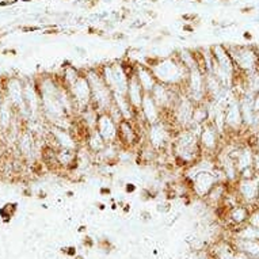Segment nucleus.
I'll return each mask as SVG.
<instances>
[{"instance_id":"obj_1","label":"nucleus","mask_w":259,"mask_h":259,"mask_svg":"<svg viewBox=\"0 0 259 259\" xmlns=\"http://www.w3.org/2000/svg\"><path fill=\"white\" fill-rule=\"evenodd\" d=\"M155 74L156 79L163 84L179 87L184 90V86L188 80V70L179 62L176 56L163 57V58H155L150 62H144Z\"/></svg>"},{"instance_id":"obj_2","label":"nucleus","mask_w":259,"mask_h":259,"mask_svg":"<svg viewBox=\"0 0 259 259\" xmlns=\"http://www.w3.org/2000/svg\"><path fill=\"white\" fill-rule=\"evenodd\" d=\"M84 74L88 79L90 87H91V95H92V106L99 113L108 112L114 102V96L112 90L106 84V82L102 78V74L99 68H87Z\"/></svg>"},{"instance_id":"obj_3","label":"nucleus","mask_w":259,"mask_h":259,"mask_svg":"<svg viewBox=\"0 0 259 259\" xmlns=\"http://www.w3.org/2000/svg\"><path fill=\"white\" fill-rule=\"evenodd\" d=\"M198 140H200V146L202 151V156H214L220 152L222 148V133L218 132V129L212 121H208L200 128V134H198Z\"/></svg>"},{"instance_id":"obj_4","label":"nucleus","mask_w":259,"mask_h":259,"mask_svg":"<svg viewBox=\"0 0 259 259\" xmlns=\"http://www.w3.org/2000/svg\"><path fill=\"white\" fill-rule=\"evenodd\" d=\"M66 90H68V92L71 95L76 114L82 113L83 110H86L90 106H92L91 87H90L88 79H87L84 71L82 72L80 76L74 83H71V84L66 87Z\"/></svg>"},{"instance_id":"obj_5","label":"nucleus","mask_w":259,"mask_h":259,"mask_svg":"<svg viewBox=\"0 0 259 259\" xmlns=\"http://www.w3.org/2000/svg\"><path fill=\"white\" fill-rule=\"evenodd\" d=\"M234 64L242 74H252L259 68V54L251 46H226Z\"/></svg>"},{"instance_id":"obj_6","label":"nucleus","mask_w":259,"mask_h":259,"mask_svg":"<svg viewBox=\"0 0 259 259\" xmlns=\"http://www.w3.org/2000/svg\"><path fill=\"white\" fill-rule=\"evenodd\" d=\"M118 125L120 124L108 112H102V113H99L95 129L98 130L100 136L104 137L106 144H118L120 146V140H118Z\"/></svg>"},{"instance_id":"obj_7","label":"nucleus","mask_w":259,"mask_h":259,"mask_svg":"<svg viewBox=\"0 0 259 259\" xmlns=\"http://www.w3.org/2000/svg\"><path fill=\"white\" fill-rule=\"evenodd\" d=\"M136 117L140 118L146 125H152V124H156L159 122V121H162L163 117H164V113H163V110L158 106L155 99L152 98V95L146 92V94L144 95L142 108L137 112Z\"/></svg>"},{"instance_id":"obj_8","label":"nucleus","mask_w":259,"mask_h":259,"mask_svg":"<svg viewBox=\"0 0 259 259\" xmlns=\"http://www.w3.org/2000/svg\"><path fill=\"white\" fill-rule=\"evenodd\" d=\"M259 175L251 179H238L235 184V190L239 198L244 202H256L258 200Z\"/></svg>"},{"instance_id":"obj_9","label":"nucleus","mask_w":259,"mask_h":259,"mask_svg":"<svg viewBox=\"0 0 259 259\" xmlns=\"http://www.w3.org/2000/svg\"><path fill=\"white\" fill-rule=\"evenodd\" d=\"M134 76L137 78V80L140 82L144 91L148 94L158 84V79H156L155 74L151 70V66H148L144 62H137L136 68H134Z\"/></svg>"},{"instance_id":"obj_10","label":"nucleus","mask_w":259,"mask_h":259,"mask_svg":"<svg viewBox=\"0 0 259 259\" xmlns=\"http://www.w3.org/2000/svg\"><path fill=\"white\" fill-rule=\"evenodd\" d=\"M146 92L144 91V88L140 84V82L137 80V78L133 74L129 79V83H128V90H126V98L129 99V102L133 106V108L138 112L140 108H142V99H144V95Z\"/></svg>"},{"instance_id":"obj_11","label":"nucleus","mask_w":259,"mask_h":259,"mask_svg":"<svg viewBox=\"0 0 259 259\" xmlns=\"http://www.w3.org/2000/svg\"><path fill=\"white\" fill-rule=\"evenodd\" d=\"M228 214L231 217L232 220L238 224H240L243 222L244 220L248 218L250 216V210H248V208L246 206V205H235V206L230 208V210H228Z\"/></svg>"},{"instance_id":"obj_12","label":"nucleus","mask_w":259,"mask_h":259,"mask_svg":"<svg viewBox=\"0 0 259 259\" xmlns=\"http://www.w3.org/2000/svg\"><path fill=\"white\" fill-rule=\"evenodd\" d=\"M252 108H254L255 114H259V91L255 92L252 96Z\"/></svg>"}]
</instances>
